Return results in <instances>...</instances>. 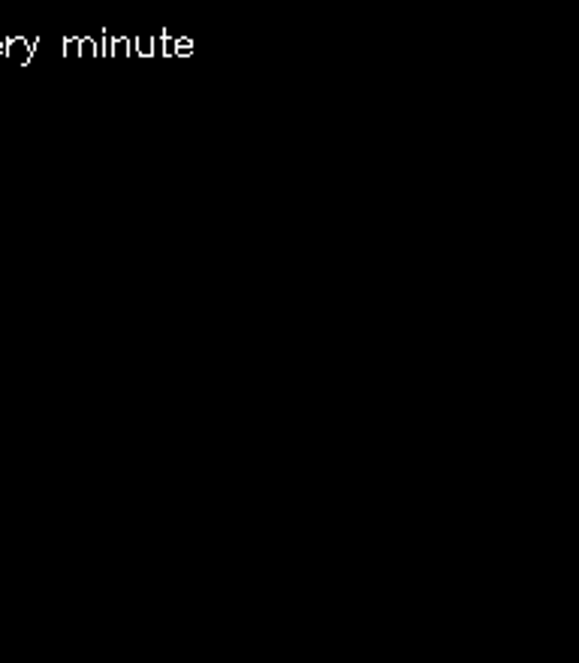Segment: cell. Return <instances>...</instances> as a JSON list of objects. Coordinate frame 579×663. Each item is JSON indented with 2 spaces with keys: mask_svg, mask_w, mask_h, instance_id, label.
Here are the masks:
<instances>
[{
  "mask_svg": "<svg viewBox=\"0 0 579 663\" xmlns=\"http://www.w3.org/2000/svg\"><path fill=\"white\" fill-rule=\"evenodd\" d=\"M109 57H133V39H118L112 36V48H109Z\"/></svg>",
  "mask_w": 579,
  "mask_h": 663,
  "instance_id": "7a4b0ae2",
  "label": "cell"
},
{
  "mask_svg": "<svg viewBox=\"0 0 579 663\" xmlns=\"http://www.w3.org/2000/svg\"><path fill=\"white\" fill-rule=\"evenodd\" d=\"M151 46H154V57H163V46H166V34L163 30H157L151 36Z\"/></svg>",
  "mask_w": 579,
  "mask_h": 663,
  "instance_id": "8992f818",
  "label": "cell"
},
{
  "mask_svg": "<svg viewBox=\"0 0 579 663\" xmlns=\"http://www.w3.org/2000/svg\"><path fill=\"white\" fill-rule=\"evenodd\" d=\"M82 39V57H94L97 55V36H79Z\"/></svg>",
  "mask_w": 579,
  "mask_h": 663,
  "instance_id": "5b68a950",
  "label": "cell"
},
{
  "mask_svg": "<svg viewBox=\"0 0 579 663\" xmlns=\"http://www.w3.org/2000/svg\"><path fill=\"white\" fill-rule=\"evenodd\" d=\"M0 57H6V36H0Z\"/></svg>",
  "mask_w": 579,
  "mask_h": 663,
  "instance_id": "ba28073f",
  "label": "cell"
},
{
  "mask_svg": "<svg viewBox=\"0 0 579 663\" xmlns=\"http://www.w3.org/2000/svg\"><path fill=\"white\" fill-rule=\"evenodd\" d=\"M133 39V55L136 57H154V46H151V36H130Z\"/></svg>",
  "mask_w": 579,
  "mask_h": 663,
  "instance_id": "3957f363",
  "label": "cell"
},
{
  "mask_svg": "<svg viewBox=\"0 0 579 663\" xmlns=\"http://www.w3.org/2000/svg\"><path fill=\"white\" fill-rule=\"evenodd\" d=\"M64 57H82V39H79V36H67L64 39Z\"/></svg>",
  "mask_w": 579,
  "mask_h": 663,
  "instance_id": "277c9868",
  "label": "cell"
},
{
  "mask_svg": "<svg viewBox=\"0 0 579 663\" xmlns=\"http://www.w3.org/2000/svg\"><path fill=\"white\" fill-rule=\"evenodd\" d=\"M36 46H39V36H31V39H25V36H6V57L15 60L18 67H27V64L34 60Z\"/></svg>",
  "mask_w": 579,
  "mask_h": 663,
  "instance_id": "6da1fadb",
  "label": "cell"
},
{
  "mask_svg": "<svg viewBox=\"0 0 579 663\" xmlns=\"http://www.w3.org/2000/svg\"><path fill=\"white\" fill-rule=\"evenodd\" d=\"M191 52H193V43L187 36H178V52H175V57H191Z\"/></svg>",
  "mask_w": 579,
  "mask_h": 663,
  "instance_id": "52a82bcc",
  "label": "cell"
}]
</instances>
